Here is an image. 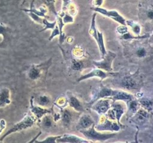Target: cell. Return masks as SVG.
<instances>
[{
  "label": "cell",
  "mask_w": 153,
  "mask_h": 143,
  "mask_svg": "<svg viewBox=\"0 0 153 143\" xmlns=\"http://www.w3.org/2000/svg\"><path fill=\"white\" fill-rule=\"evenodd\" d=\"M117 75V77H118ZM114 82V84L119 86L121 89L136 92H140V89L143 85V77L141 74L139 72V70L133 74L115 78Z\"/></svg>",
  "instance_id": "obj_1"
},
{
  "label": "cell",
  "mask_w": 153,
  "mask_h": 143,
  "mask_svg": "<svg viewBox=\"0 0 153 143\" xmlns=\"http://www.w3.org/2000/svg\"><path fill=\"white\" fill-rule=\"evenodd\" d=\"M126 55H128L133 60H143L150 56L151 49L150 47L145 43L137 41V43L128 45Z\"/></svg>",
  "instance_id": "obj_2"
},
{
  "label": "cell",
  "mask_w": 153,
  "mask_h": 143,
  "mask_svg": "<svg viewBox=\"0 0 153 143\" xmlns=\"http://www.w3.org/2000/svg\"><path fill=\"white\" fill-rule=\"evenodd\" d=\"M36 122H37V119H36L35 116L32 113H25L23 119L20 122L15 124L5 133H4L1 136V137L0 138V142H2L10 134L13 133L19 132L21 130H23L31 128Z\"/></svg>",
  "instance_id": "obj_3"
},
{
  "label": "cell",
  "mask_w": 153,
  "mask_h": 143,
  "mask_svg": "<svg viewBox=\"0 0 153 143\" xmlns=\"http://www.w3.org/2000/svg\"><path fill=\"white\" fill-rule=\"evenodd\" d=\"M52 64V59L40 64H32L29 66L27 71V77L29 80L36 81L43 77L46 74L49 66Z\"/></svg>",
  "instance_id": "obj_4"
},
{
  "label": "cell",
  "mask_w": 153,
  "mask_h": 143,
  "mask_svg": "<svg viewBox=\"0 0 153 143\" xmlns=\"http://www.w3.org/2000/svg\"><path fill=\"white\" fill-rule=\"evenodd\" d=\"M94 126H95V124L93 125L91 128H88V129L79 130V131L85 136L87 139L91 140V142L105 141V140L113 138L114 136L117 135V133H100L95 129Z\"/></svg>",
  "instance_id": "obj_5"
},
{
  "label": "cell",
  "mask_w": 153,
  "mask_h": 143,
  "mask_svg": "<svg viewBox=\"0 0 153 143\" xmlns=\"http://www.w3.org/2000/svg\"><path fill=\"white\" fill-rule=\"evenodd\" d=\"M95 129L98 131H119L122 127L117 121H114L107 117L105 114H101L99 122L95 125Z\"/></svg>",
  "instance_id": "obj_6"
},
{
  "label": "cell",
  "mask_w": 153,
  "mask_h": 143,
  "mask_svg": "<svg viewBox=\"0 0 153 143\" xmlns=\"http://www.w3.org/2000/svg\"><path fill=\"white\" fill-rule=\"evenodd\" d=\"M139 17L145 22H153V0H144L139 5Z\"/></svg>",
  "instance_id": "obj_7"
},
{
  "label": "cell",
  "mask_w": 153,
  "mask_h": 143,
  "mask_svg": "<svg viewBox=\"0 0 153 143\" xmlns=\"http://www.w3.org/2000/svg\"><path fill=\"white\" fill-rule=\"evenodd\" d=\"M114 92L115 89L103 86L102 84H100V86L96 88L94 90V92H93L92 95H91V99L88 104H89V106H92V104L94 102H96L97 100L100 99V98H111V97L114 94Z\"/></svg>",
  "instance_id": "obj_8"
},
{
  "label": "cell",
  "mask_w": 153,
  "mask_h": 143,
  "mask_svg": "<svg viewBox=\"0 0 153 143\" xmlns=\"http://www.w3.org/2000/svg\"><path fill=\"white\" fill-rule=\"evenodd\" d=\"M91 10H94L96 13H99L103 16H105L110 19H114V21L117 22L120 25H126V19L117 10H107V9L101 7H92Z\"/></svg>",
  "instance_id": "obj_9"
},
{
  "label": "cell",
  "mask_w": 153,
  "mask_h": 143,
  "mask_svg": "<svg viewBox=\"0 0 153 143\" xmlns=\"http://www.w3.org/2000/svg\"><path fill=\"white\" fill-rule=\"evenodd\" d=\"M117 55L114 52L111 51L107 52L104 57L102 58L100 61H93V64L97 68L101 69L106 72H113V67H112V63L114 58L116 57Z\"/></svg>",
  "instance_id": "obj_10"
},
{
  "label": "cell",
  "mask_w": 153,
  "mask_h": 143,
  "mask_svg": "<svg viewBox=\"0 0 153 143\" xmlns=\"http://www.w3.org/2000/svg\"><path fill=\"white\" fill-rule=\"evenodd\" d=\"M117 74H119L118 72H106L101 69L96 68L94 69L92 71H91L89 73H88V74L81 76V77L78 79V82L87 80V79L91 78V77H99V78H100V80H104V79H105L106 77H115V76H117Z\"/></svg>",
  "instance_id": "obj_11"
},
{
  "label": "cell",
  "mask_w": 153,
  "mask_h": 143,
  "mask_svg": "<svg viewBox=\"0 0 153 143\" xmlns=\"http://www.w3.org/2000/svg\"><path fill=\"white\" fill-rule=\"evenodd\" d=\"M30 111L31 113L35 116L37 119V121L40 120L43 116L46 114H53L54 110L53 107H50V108H46V107H40L39 105H35L34 104V101H33V98L31 97V100H30Z\"/></svg>",
  "instance_id": "obj_12"
},
{
  "label": "cell",
  "mask_w": 153,
  "mask_h": 143,
  "mask_svg": "<svg viewBox=\"0 0 153 143\" xmlns=\"http://www.w3.org/2000/svg\"><path fill=\"white\" fill-rule=\"evenodd\" d=\"M112 100L108 98H103L97 100L91 106L92 110L97 112L99 114H105L108 110L111 108Z\"/></svg>",
  "instance_id": "obj_13"
},
{
  "label": "cell",
  "mask_w": 153,
  "mask_h": 143,
  "mask_svg": "<svg viewBox=\"0 0 153 143\" xmlns=\"http://www.w3.org/2000/svg\"><path fill=\"white\" fill-rule=\"evenodd\" d=\"M32 98L34 104L40 107L50 108L54 106L52 98L48 94L40 92V93L36 94L35 95H33Z\"/></svg>",
  "instance_id": "obj_14"
},
{
  "label": "cell",
  "mask_w": 153,
  "mask_h": 143,
  "mask_svg": "<svg viewBox=\"0 0 153 143\" xmlns=\"http://www.w3.org/2000/svg\"><path fill=\"white\" fill-rule=\"evenodd\" d=\"M67 65L70 68V71L73 72H81L85 69V63L82 60L77 59L74 57L73 55H69L68 57H66Z\"/></svg>",
  "instance_id": "obj_15"
},
{
  "label": "cell",
  "mask_w": 153,
  "mask_h": 143,
  "mask_svg": "<svg viewBox=\"0 0 153 143\" xmlns=\"http://www.w3.org/2000/svg\"><path fill=\"white\" fill-rule=\"evenodd\" d=\"M56 142H70V143H88L93 142L91 140L85 139L78 136L73 135V134L66 133L64 135H61V136L57 139Z\"/></svg>",
  "instance_id": "obj_16"
},
{
  "label": "cell",
  "mask_w": 153,
  "mask_h": 143,
  "mask_svg": "<svg viewBox=\"0 0 153 143\" xmlns=\"http://www.w3.org/2000/svg\"><path fill=\"white\" fill-rule=\"evenodd\" d=\"M149 113H150L148 112L147 110L140 107L134 115H132L131 119H132V121L135 124L141 125L144 124L147 121V119H149Z\"/></svg>",
  "instance_id": "obj_17"
},
{
  "label": "cell",
  "mask_w": 153,
  "mask_h": 143,
  "mask_svg": "<svg viewBox=\"0 0 153 143\" xmlns=\"http://www.w3.org/2000/svg\"><path fill=\"white\" fill-rule=\"evenodd\" d=\"M94 124H95V122H94L92 117L90 115L83 113L79 118L76 128H77L78 130L82 129H88V128H91Z\"/></svg>",
  "instance_id": "obj_18"
},
{
  "label": "cell",
  "mask_w": 153,
  "mask_h": 143,
  "mask_svg": "<svg viewBox=\"0 0 153 143\" xmlns=\"http://www.w3.org/2000/svg\"><path fill=\"white\" fill-rule=\"evenodd\" d=\"M67 97L68 100V106L79 113H82L84 111L83 105L77 97L75 96L70 92H67Z\"/></svg>",
  "instance_id": "obj_19"
},
{
  "label": "cell",
  "mask_w": 153,
  "mask_h": 143,
  "mask_svg": "<svg viewBox=\"0 0 153 143\" xmlns=\"http://www.w3.org/2000/svg\"><path fill=\"white\" fill-rule=\"evenodd\" d=\"M135 98V97L131 93L126 92L123 90H120V89H115L114 94L113 96L111 97V99L112 101H123L128 102V101H131V100Z\"/></svg>",
  "instance_id": "obj_20"
},
{
  "label": "cell",
  "mask_w": 153,
  "mask_h": 143,
  "mask_svg": "<svg viewBox=\"0 0 153 143\" xmlns=\"http://www.w3.org/2000/svg\"><path fill=\"white\" fill-rule=\"evenodd\" d=\"M111 107V108L113 109L114 111L117 122L118 124L123 128L122 124L120 123V119L122 118V116H123L124 113H125L126 107H124V105L122 103L119 102V101H112Z\"/></svg>",
  "instance_id": "obj_21"
},
{
  "label": "cell",
  "mask_w": 153,
  "mask_h": 143,
  "mask_svg": "<svg viewBox=\"0 0 153 143\" xmlns=\"http://www.w3.org/2000/svg\"><path fill=\"white\" fill-rule=\"evenodd\" d=\"M11 103L10 91L8 88L2 87L0 89V108H4Z\"/></svg>",
  "instance_id": "obj_22"
},
{
  "label": "cell",
  "mask_w": 153,
  "mask_h": 143,
  "mask_svg": "<svg viewBox=\"0 0 153 143\" xmlns=\"http://www.w3.org/2000/svg\"><path fill=\"white\" fill-rule=\"evenodd\" d=\"M60 113H61L60 120L62 122L64 127L69 128L71 124L72 119H73V115H72L71 112L66 107L64 109H60Z\"/></svg>",
  "instance_id": "obj_23"
},
{
  "label": "cell",
  "mask_w": 153,
  "mask_h": 143,
  "mask_svg": "<svg viewBox=\"0 0 153 143\" xmlns=\"http://www.w3.org/2000/svg\"><path fill=\"white\" fill-rule=\"evenodd\" d=\"M140 107L145 109L149 113L153 112V98H148V97H140L138 99Z\"/></svg>",
  "instance_id": "obj_24"
},
{
  "label": "cell",
  "mask_w": 153,
  "mask_h": 143,
  "mask_svg": "<svg viewBox=\"0 0 153 143\" xmlns=\"http://www.w3.org/2000/svg\"><path fill=\"white\" fill-rule=\"evenodd\" d=\"M23 11H31L33 12L35 14L38 15L39 16L42 18H46L48 19L49 16L47 15V9L44 6H42L41 7H39V8H34V6H33V3L31 4V7L30 9H23Z\"/></svg>",
  "instance_id": "obj_25"
},
{
  "label": "cell",
  "mask_w": 153,
  "mask_h": 143,
  "mask_svg": "<svg viewBox=\"0 0 153 143\" xmlns=\"http://www.w3.org/2000/svg\"><path fill=\"white\" fill-rule=\"evenodd\" d=\"M97 43L99 46V49H100V54H101V57H104L105 55H106L107 52H106L105 46V43H104V37H103L102 32L100 31H97Z\"/></svg>",
  "instance_id": "obj_26"
},
{
  "label": "cell",
  "mask_w": 153,
  "mask_h": 143,
  "mask_svg": "<svg viewBox=\"0 0 153 143\" xmlns=\"http://www.w3.org/2000/svg\"><path fill=\"white\" fill-rule=\"evenodd\" d=\"M51 115L52 114H46L43 116L40 120H38V125H40V126H41L44 129L50 128L52 126V122L54 121L52 116Z\"/></svg>",
  "instance_id": "obj_27"
},
{
  "label": "cell",
  "mask_w": 153,
  "mask_h": 143,
  "mask_svg": "<svg viewBox=\"0 0 153 143\" xmlns=\"http://www.w3.org/2000/svg\"><path fill=\"white\" fill-rule=\"evenodd\" d=\"M127 105H128V113H131V116L134 115V113H135L136 112H137V110L141 107H140V103H139L138 100L135 99V98L128 101V102H127Z\"/></svg>",
  "instance_id": "obj_28"
},
{
  "label": "cell",
  "mask_w": 153,
  "mask_h": 143,
  "mask_svg": "<svg viewBox=\"0 0 153 143\" xmlns=\"http://www.w3.org/2000/svg\"><path fill=\"white\" fill-rule=\"evenodd\" d=\"M72 55L74 57L77 58V59L82 60L83 58L85 57L86 54H85V51L83 47L81 46H76L73 49H72Z\"/></svg>",
  "instance_id": "obj_29"
},
{
  "label": "cell",
  "mask_w": 153,
  "mask_h": 143,
  "mask_svg": "<svg viewBox=\"0 0 153 143\" xmlns=\"http://www.w3.org/2000/svg\"><path fill=\"white\" fill-rule=\"evenodd\" d=\"M126 25L130 27L131 31L134 35H140L141 32V26L138 22H136L133 20H126Z\"/></svg>",
  "instance_id": "obj_30"
},
{
  "label": "cell",
  "mask_w": 153,
  "mask_h": 143,
  "mask_svg": "<svg viewBox=\"0 0 153 143\" xmlns=\"http://www.w3.org/2000/svg\"><path fill=\"white\" fill-rule=\"evenodd\" d=\"M97 13H96V12L93 14L91 27H90L89 30L90 35L95 40L96 42H97V31H98V30L97 29V26H96V16H97Z\"/></svg>",
  "instance_id": "obj_31"
},
{
  "label": "cell",
  "mask_w": 153,
  "mask_h": 143,
  "mask_svg": "<svg viewBox=\"0 0 153 143\" xmlns=\"http://www.w3.org/2000/svg\"><path fill=\"white\" fill-rule=\"evenodd\" d=\"M55 106H56L59 109H64L68 106V100L67 96H60L56 99V101L53 103Z\"/></svg>",
  "instance_id": "obj_32"
},
{
  "label": "cell",
  "mask_w": 153,
  "mask_h": 143,
  "mask_svg": "<svg viewBox=\"0 0 153 143\" xmlns=\"http://www.w3.org/2000/svg\"><path fill=\"white\" fill-rule=\"evenodd\" d=\"M58 15L61 17L63 22L64 24L73 23L74 22V18L70 13H69L67 10H62L61 13H58Z\"/></svg>",
  "instance_id": "obj_33"
},
{
  "label": "cell",
  "mask_w": 153,
  "mask_h": 143,
  "mask_svg": "<svg viewBox=\"0 0 153 143\" xmlns=\"http://www.w3.org/2000/svg\"><path fill=\"white\" fill-rule=\"evenodd\" d=\"M63 1H64V6L66 5L67 3L70 2V0H63ZM43 1H44L46 5L49 7V10H50L51 11L53 12L55 15L58 14V13H57L56 10H55V0H43Z\"/></svg>",
  "instance_id": "obj_34"
},
{
  "label": "cell",
  "mask_w": 153,
  "mask_h": 143,
  "mask_svg": "<svg viewBox=\"0 0 153 143\" xmlns=\"http://www.w3.org/2000/svg\"><path fill=\"white\" fill-rule=\"evenodd\" d=\"M43 24L44 25V28H43V30H41V32L42 31H46V30H49V29H53L55 27V25H57V21L55 20L53 22H50L46 19V18H43Z\"/></svg>",
  "instance_id": "obj_35"
},
{
  "label": "cell",
  "mask_w": 153,
  "mask_h": 143,
  "mask_svg": "<svg viewBox=\"0 0 153 143\" xmlns=\"http://www.w3.org/2000/svg\"><path fill=\"white\" fill-rule=\"evenodd\" d=\"M25 13H28V16H30V17L32 19V20H34V22H37V23H39V24H43V18L40 17V16H39L38 15L35 14V13H34L33 12H31V11H25Z\"/></svg>",
  "instance_id": "obj_36"
},
{
  "label": "cell",
  "mask_w": 153,
  "mask_h": 143,
  "mask_svg": "<svg viewBox=\"0 0 153 143\" xmlns=\"http://www.w3.org/2000/svg\"><path fill=\"white\" fill-rule=\"evenodd\" d=\"M61 136V135L59 136H48L47 138H46L45 139L40 140V141H36L37 142H49V143H55L56 142L57 139H58Z\"/></svg>",
  "instance_id": "obj_37"
},
{
  "label": "cell",
  "mask_w": 153,
  "mask_h": 143,
  "mask_svg": "<svg viewBox=\"0 0 153 143\" xmlns=\"http://www.w3.org/2000/svg\"><path fill=\"white\" fill-rule=\"evenodd\" d=\"M60 35V31H59V28H58V25H55V28L52 29V34H51V36L49 37V41H51V40H52V39L55 38L56 36H59Z\"/></svg>",
  "instance_id": "obj_38"
},
{
  "label": "cell",
  "mask_w": 153,
  "mask_h": 143,
  "mask_svg": "<svg viewBox=\"0 0 153 143\" xmlns=\"http://www.w3.org/2000/svg\"><path fill=\"white\" fill-rule=\"evenodd\" d=\"M6 128V122L4 119H0V135L1 134V133L3 132L4 129Z\"/></svg>",
  "instance_id": "obj_39"
},
{
  "label": "cell",
  "mask_w": 153,
  "mask_h": 143,
  "mask_svg": "<svg viewBox=\"0 0 153 143\" xmlns=\"http://www.w3.org/2000/svg\"><path fill=\"white\" fill-rule=\"evenodd\" d=\"M104 0H92V4L94 7H101Z\"/></svg>",
  "instance_id": "obj_40"
},
{
  "label": "cell",
  "mask_w": 153,
  "mask_h": 143,
  "mask_svg": "<svg viewBox=\"0 0 153 143\" xmlns=\"http://www.w3.org/2000/svg\"><path fill=\"white\" fill-rule=\"evenodd\" d=\"M148 38H149V40H148V42H149V43H151V44H152V43H153V31H152V32L150 34H149V37H148Z\"/></svg>",
  "instance_id": "obj_41"
}]
</instances>
